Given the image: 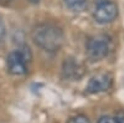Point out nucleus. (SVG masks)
Segmentation results:
<instances>
[{"instance_id":"f257e3e1","label":"nucleus","mask_w":124,"mask_h":123,"mask_svg":"<svg viewBox=\"0 0 124 123\" xmlns=\"http://www.w3.org/2000/svg\"><path fill=\"white\" fill-rule=\"evenodd\" d=\"M34 41L36 45L50 52H54L61 49L63 44V34L62 31L51 24H42L35 27L32 33Z\"/></svg>"},{"instance_id":"f03ea898","label":"nucleus","mask_w":124,"mask_h":123,"mask_svg":"<svg viewBox=\"0 0 124 123\" xmlns=\"http://www.w3.org/2000/svg\"><path fill=\"white\" fill-rule=\"evenodd\" d=\"M30 49L29 46H24L23 49L16 50L10 52L8 58H6V66L8 70L11 75H24L27 72V67H26V62L30 61Z\"/></svg>"},{"instance_id":"7ed1b4c3","label":"nucleus","mask_w":124,"mask_h":123,"mask_svg":"<svg viewBox=\"0 0 124 123\" xmlns=\"http://www.w3.org/2000/svg\"><path fill=\"white\" fill-rule=\"evenodd\" d=\"M110 50V39L106 35H97L88 40L87 54L91 60L99 61L104 58Z\"/></svg>"},{"instance_id":"20e7f679","label":"nucleus","mask_w":124,"mask_h":123,"mask_svg":"<svg viewBox=\"0 0 124 123\" xmlns=\"http://www.w3.org/2000/svg\"><path fill=\"white\" fill-rule=\"evenodd\" d=\"M118 15V6L110 0H98L93 16L101 24H107L113 21Z\"/></svg>"},{"instance_id":"39448f33","label":"nucleus","mask_w":124,"mask_h":123,"mask_svg":"<svg viewBox=\"0 0 124 123\" xmlns=\"http://www.w3.org/2000/svg\"><path fill=\"white\" fill-rule=\"evenodd\" d=\"M112 86V76L108 74H99L92 77L87 85V92L89 93H99L109 90Z\"/></svg>"},{"instance_id":"423d86ee","label":"nucleus","mask_w":124,"mask_h":123,"mask_svg":"<svg viewBox=\"0 0 124 123\" xmlns=\"http://www.w3.org/2000/svg\"><path fill=\"white\" fill-rule=\"evenodd\" d=\"M63 72L66 75V77H71V78H78L82 74V70L79 68L78 64H76L75 61H66L65 62V67H63Z\"/></svg>"},{"instance_id":"0eeeda50","label":"nucleus","mask_w":124,"mask_h":123,"mask_svg":"<svg viewBox=\"0 0 124 123\" xmlns=\"http://www.w3.org/2000/svg\"><path fill=\"white\" fill-rule=\"evenodd\" d=\"M66 6L73 11H81L87 4V0H63Z\"/></svg>"},{"instance_id":"6e6552de","label":"nucleus","mask_w":124,"mask_h":123,"mask_svg":"<svg viewBox=\"0 0 124 123\" xmlns=\"http://www.w3.org/2000/svg\"><path fill=\"white\" fill-rule=\"evenodd\" d=\"M98 123H124V118L123 115L122 117H109V116H103L99 118Z\"/></svg>"},{"instance_id":"1a4fd4ad","label":"nucleus","mask_w":124,"mask_h":123,"mask_svg":"<svg viewBox=\"0 0 124 123\" xmlns=\"http://www.w3.org/2000/svg\"><path fill=\"white\" fill-rule=\"evenodd\" d=\"M67 123H91V122H89V119L87 117L79 115V116H75V117L70 118Z\"/></svg>"},{"instance_id":"9d476101","label":"nucleus","mask_w":124,"mask_h":123,"mask_svg":"<svg viewBox=\"0 0 124 123\" xmlns=\"http://www.w3.org/2000/svg\"><path fill=\"white\" fill-rule=\"evenodd\" d=\"M4 36H5V25L3 23L1 17H0V41L4 39Z\"/></svg>"},{"instance_id":"9b49d317","label":"nucleus","mask_w":124,"mask_h":123,"mask_svg":"<svg viewBox=\"0 0 124 123\" xmlns=\"http://www.w3.org/2000/svg\"><path fill=\"white\" fill-rule=\"evenodd\" d=\"M13 0H0V4H8V3H11Z\"/></svg>"},{"instance_id":"f8f14e48","label":"nucleus","mask_w":124,"mask_h":123,"mask_svg":"<svg viewBox=\"0 0 124 123\" xmlns=\"http://www.w3.org/2000/svg\"><path fill=\"white\" fill-rule=\"evenodd\" d=\"M29 1H31V3H34V4H36V3H39L40 0H29Z\"/></svg>"}]
</instances>
